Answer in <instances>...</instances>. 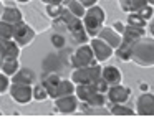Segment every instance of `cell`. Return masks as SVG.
Listing matches in <instances>:
<instances>
[{
	"label": "cell",
	"instance_id": "4dcf8cb0",
	"mask_svg": "<svg viewBox=\"0 0 154 132\" xmlns=\"http://www.w3.org/2000/svg\"><path fill=\"white\" fill-rule=\"evenodd\" d=\"M124 26H126V25H124L123 22H114L111 28H113L116 33H119V35H123V32H124Z\"/></svg>",
	"mask_w": 154,
	"mask_h": 132
},
{
	"label": "cell",
	"instance_id": "ac0fdd59",
	"mask_svg": "<svg viewBox=\"0 0 154 132\" xmlns=\"http://www.w3.org/2000/svg\"><path fill=\"white\" fill-rule=\"evenodd\" d=\"M20 46L14 40H2V59L4 58H18Z\"/></svg>",
	"mask_w": 154,
	"mask_h": 132
},
{
	"label": "cell",
	"instance_id": "9a60e30c",
	"mask_svg": "<svg viewBox=\"0 0 154 132\" xmlns=\"http://www.w3.org/2000/svg\"><path fill=\"white\" fill-rule=\"evenodd\" d=\"M0 20H4V22H7V23L15 25V23H18V22H22V20H23V15H22V12L17 8V7L7 5V7H4V10H2Z\"/></svg>",
	"mask_w": 154,
	"mask_h": 132
},
{
	"label": "cell",
	"instance_id": "f1b7e54d",
	"mask_svg": "<svg viewBox=\"0 0 154 132\" xmlns=\"http://www.w3.org/2000/svg\"><path fill=\"white\" fill-rule=\"evenodd\" d=\"M8 86H10V78L0 71V94H4L5 91H8Z\"/></svg>",
	"mask_w": 154,
	"mask_h": 132
},
{
	"label": "cell",
	"instance_id": "d4e9b609",
	"mask_svg": "<svg viewBox=\"0 0 154 132\" xmlns=\"http://www.w3.org/2000/svg\"><path fill=\"white\" fill-rule=\"evenodd\" d=\"M14 35V25L0 20V40H12Z\"/></svg>",
	"mask_w": 154,
	"mask_h": 132
},
{
	"label": "cell",
	"instance_id": "d6986e66",
	"mask_svg": "<svg viewBox=\"0 0 154 132\" xmlns=\"http://www.w3.org/2000/svg\"><path fill=\"white\" fill-rule=\"evenodd\" d=\"M146 36V28H137V26H131V25H126L124 26V32L121 35L123 40H128L131 43H136L139 38Z\"/></svg>",
	"mask_w": 154,
	"mask_h": 132
},
{
	"label": "cell",
	"instance_id": "ba28073f",
	"mask_svg": "<svg viewBox=\"0 0 154 132\" xmlns=\"http://www.w3.org/2000/svg\"><path fill=\"white\" fill-rule=\"evenodd\" d=\"M90 46H91V50H93V55H94V58H96L98 63L108 61L114 53V50L111 48L108 43H104L103 40H100L98 36L90 38Z\"/></svg>",
	"mask_w": 154,
	"mask_h": 132
},
{
	"label": "cell",
	"instance_id": "3957f363",
	"mask_svg": "<svg viewBox=\"0 0 154 132\" xmlns=\"http://www.w3.org/2000/svg\"><path fill=\"white\" fill-rule=\"evenodd\" d=\"M58 20H61V22L66 25L68 32L71 33V36L75 38V41H78L81 45V43H86L88 40H90V36H88V33L85 32V26H83V22H81V18H78V16H75L73 13H70L66 10V7L63 8V12H61V16Z\"/></svg>",
	"mask_w": 154,
	"mask_h": 132
},
{
	"label": "cell",
	"instance_id": "8d00e7d4",
	"mask_svg": "<svg viewBox=\"0 0 154 132\" xmlns=\"http://www.w3.org/2000/svg\"><path fill=\"white\" fill-rule=\"evenodd\" d=\"M2 10H4V7H2V2H0V15H2Z\"/></svg>",
	"mask_w": 154,
	"mask_h": 132
},
{
	"label": "cell",
	"instance_id": "d590c367",
	"mask_svg": "<svg viewBox=\"0 0 154 132\" xmlns=\"http://www.w3.org/2000/svg\"><path fill=\"white\" fill-rule=\"evenodd\" d=\"M17 2H20V3H27V2H30V0H17Z\"/></svg>",
	"mask_w": 154,
	"mask_h": 132
},
{
	"label": "cell",
	"instance_id": "6da1fadb",
	"mask_svg": "<svg viewBox=\"0 0 154 132\" xmlns=\"http://www.w3.org/2000/svg\"><path fill=\"white\" fill-rule=\"evenodd\" d=\"M131 61L137 63L139 66H151L154 64V41L152 36H143L133 45L131 50Z\"/></svg>",
	"mask_w": 154,
	"mask_h": 132
},
{
	"label": "cell",
	"instance_id": "4fadbf2b",
	"mask_svg": "<svg viewBox=\"0 0 154 132\" xmlns=\"http://www.w3.org/2000/svg\"><path fill=\"white\" fill-rule=\"evenodd\" d=\"M101 79L108 86H114V84H121L123 74L116 66H104V68H101Z\"/></svg>",
	"mask_w": 154,
	"mask_h": 132
},
{
	"label": "cell",
	"instance_id": "603a6c76",
	"mask_svg": "<svg viewBox=\"0 0 154 132\" xmlns=\"http://www.w3.org/2000/svg\"><path fill=\"white\" fill-rule=\"evenodd\" d=\"M108 112L113 114V116H134V109L128 107V106H124V104H111V107Z\"/></svg>",
	"mask_w": 154,
	"mask_h": 132
},
{
	"label": "cell",
	"instance_id": "7402d4cb",
	"mask_svg": "<svg viewBox=\"0 0 154 132\" xmlns=\"http://www.w3.org/2000/svg\"><path fill=\"white\" fill-rule=\"evenodd\" d=\"M66 2V10L70 13H73L75 16H78V18H81V16L85 15V12H86V8H85L83 5H81L78 0H65Z\"/></svg>",
	"mask_w": 154,
	"mask_h": 132
},
{
	"label": "cell",
	"instance_id": "ffe728a7",
	"mask_svg": "<svg viewBox=\"0 0 154 132\" xmlns=\"http://www.w3.org/2000/svg\"><path fill=\"white\" fill-rule=\"evenodd\" d=\"M0 68H2V73L7 74L8 78L14 76L15 73L20 69V63H18V58H4L0 61Z\"/></svg>",
	"mask_w": 154,
	"mask_h": 132
},
{
	"label": "cell",
	"instance_id": "e0dca14e",
	"mask_svg": "<svg viewBox=\"0 0 154 132\" xmlns=\"http://www.w3.org/2000/svg\"><path fill=\"white\" fill-rule=\"evenodd\" d=\"M12 82H18V84H33L35 81V73L28 68H22L15 73L14 76H10Z\"/></svg>",
	"mask_w": 154,
	"mask_h": 132
},
{
	"label": "cell",
	"instance_id": "30bf717a",
	"mask_svg": "<svg viewBox=\"0 0 154 132\" xmlns=\"http://www.w3.org/2000/svg\"><path fill=\"white\" fill-rule=\"evenodd\" d=\"M55 101V109L61 114H73L78 111V98L75 94H68V96H61V98L53 99Z\"/></svg>",
	"mask_w": 154,
	"mask_h": 132
},
{
	"label": "cell",
	"instance_id": "5b68a950",
	"mask_svg": "<svg viewBox=\"0 0 154 132\" xmlns=\"http://www.w3.org/2000/svg\"><path fill=\"white\" fill-rule=\"evenodd\" d=\"M70 63L73 68H83V66H90V64H96V58L93 55V50L90 45L86 43H81L73 53H71Z\"/></svg>",
	"mask_w": 154,
	"mask_h": 132
},
{
	"label": "cell",
	"instance_id": "52a82bcc",
	"mask_svg": "<svg viewBox=\"0 0 154 132\" xmlns=\"http://www.w3.org/2000/svg\"><path fill=\"white\" fill-rule=\"evenodd\" d=\"M8 92L10 98L18 104H28L33 99L32 96V86L30 84H18V82H12L8 86Z\"/></svg>",
	"mask_w": 154,
	"mask_h": 132
},
{
	"label": "cell",
	"instance_id": "836d02e7",
	"mask_svg": "<svg viewBox=\"0 0 154 132\" xmlns=\"http://www.w3.org/2000/svg\"><path fill=\"white\" fill-rule=\"evenodd\" d=\"M42 2H43L45 5H48V3H63L65 0H42Z\"/></svg>",
	"mask_w": 154,
	"mask_h": 132
},
{
	"label": "cell",
	"instance_id": "7c38bea8",
	"mask_svg": "<svg viewBox=\"0 0 154 132\" xmlns=\"http://www.w3.org/2000/svg\"><path fill=\"white\" fill-rule=\"evenodd\" d=\"M96 36L100 40H103L104 43H108V45H109L113 50L118 48V46H119V43H121V35L114 32L111 26H101V30L98 32Z\"/></svg>",
	"mask_w": 154,
	"mask_h": 132
},
{
	"label": "cell",
	"instance_id": "e575fe53",
	"mask_svg": "<svg viewBox=\"0 0 154 132\" xmlns=\"http://www.w3.org/2000/svg\"><path fill=\"white\" fill-rule=\"evenodd\" d=\"M0 61H2V40H0Z\"/></svg>",
	"mask_w": 154,
	"mask_h": 132
},
{
	"label": "cell",
	"instance_id": "f546056e",
	"mask_svg": "<svg viewBox=\"0 0 154 132\" xmlns=\"http://www.w3.org/2000/svg\"><path fill=\"white\" fill-rule=\"evenodd\" d=\"M51 43H53L55 48H63L65 45H66V41H65V38L61 35H51Z\"/></svg>",
	"mask_w": 154,
	"mask_h": 132
},
{
	"label": "cell",
	"instance_id": "8fae6325",
	"mask_svg": "<svg viewBox=\"0 0 154 132\" xmlns=\"http://www.w3.org/2000/svg\"><path fill=\"white\" fill-rule=\"evenodd\" d=\"M134 112L139 114V116H149V117H152V114H154V96L151 94V92L141 94L136 101V111Z\"/></svg>",
	"mask_w": 154,
	"mask_h": 132
},
{
	"label": "cell",
	"instance_id": "484cf974",
	"mask_svg": "<svg viewBox=\"0 0 154 132\" xmlns=\"http://www.w3.org/2000/svg\"><path fill=\"white\" fill-rule=\"evenodd\" d=\"M61 12H63V7L61 3H48L47 5V15L53 20H58L61 16Z\"/></svg>",
	"mask_w": 154,
	"mask_h": 132
},
{
	"label": "cell",
	"instance_id": "cb8c5ba5",
	"mask_svg": "<svg viewBox=\"0 0 154 132\" xmlns=\"http://www.w3.org/2000/svg\"><path fill=\"white\" fill-rule=\"evenodd\" d=\"M128 25L137 26V28H146L147 22L144 18H141L136 12H129V13H128Z\"/></svg>",
	"mask_w": 154,
	"mask_h": 132
},
{
	"label": "cell",
	"instance_id": "d6a6232c",
	"mask_svg": "<svg viewBox=\"0 0 154 132\" xmlns=\"http://www.w3.org/2000/svg\"><path fill=\"white\" fill-rule=\"evenodd\" d=\"M119 7L126 13H129V0H119Z\"/></svg>",
	"mask_w": 154,
	"mask_h": 132
},
{
	"label": "cell",
	"instance_id": "83f0119b",
	"mask_svg": "<svg viewBox=\"0 0 154 132\" xmlns=\"http://www.w3.org/2000/svg\"><path fill=\"white\" fill-rule=\"evenodd\" d=\"M137 15L141 16V18H144L146 22H149V20H152V13H154V8H152V5H144V7H141L139 10H137Z\"/></svg>",
	"mask_w": 154,
	"mask_h": 132
},
{
	"label": "cell",
	"instance_id": "4316f807",
	"mask_svg": "<svg viewBox=\"0 0 154 132\" xmlns=\"http://www.w3.org/2000/svg\"><path fill=\"white\" fill-rule=\"evenodd\" d=\"M32 96H33L35 101H45V99H48V92L43 88V84H37L35 88H32Z\"/></svg>",
	"mask_w": 154,
	"mask_h": 132
},
{
	"label": "cell",
	"instance_id": "74e56055",
	"mask_svg": "<svg viewBox=\"0 0 154 132\" xmlns=\"http://www.w3.org/2000/svg\"><path fill=\"white\" fill-rule=\"evenodd\" d=\"M0 116H2V111H0Z\"/></svg>",
	"mask_w": 154,
	"mask_h": 132
},
{
	"label": "cell",
	"instance_id": "44dd1931",
	"mask_svg": "<svg viewBox=\"0 0 154 132\" xmlns=\"http://www.w3.org/2000/svg\"><path fill=\"white\" fill-rule=\"evenodd\" d=\"M60 74H57V73H48L47 76L43 78V81H42V84H43V88L47 89L48 92V98H51V94L55 92V89H57L58 82H60Z\"/></svg>",
	"mask_w": 154,
	"mask_h": 132
},
{
	"label": "cell",
	"instance_id": "8992f818",
	"mask_svg": "<svg viewBox=\"0 0 154 132\" xmlns=\"http://www.w3.org/2000/svg\"><path fill=\"white\" fill-rule=\"evenodd\" d=\"M12 40L17 43L18 46H28L32 41L35 40V30L32 28L28 23H25L23 20L14 25V35H12Z\"/></svg>",
	"mask_w": 154,
	"mask_h": 132
},
{
	"label": "cell",
	"instance_id": "2e32d148",
	"mask_svg": "<svg viewBox=\"0 0 154 132\" xmlns=\"http://www.w3.org/2000/svg\"><path fill=\"white\" fill-rule=\"evenodd\" d=\"M75 82L71 79H60L55 92L51 94V99H57V98H61V96H68V94H75Z\"/></svg>",
	"mask_w": 154,
	"mask_h": 132
},
{
	"label": "cell",
	"instance_id": "9c48e42d",
	"mask_svg": "<svg viewBox=\"0 0 154 132\" xmlns=\"http://www.w3.org/2000/svg\"><path fill=\"white\" fill-rule=\"evenodd\" d=\"M106 92H108L106 98L111 104H126V102L129 101V96H131L129 88H124L123 84L108 86Z\"/></svg>",
	"mask_w": 154,
	"mask_h": 132
},
{
	"label": "cell",
	"instance_id": "7a4b0ae2",
	"mask_svg": "<svg viewBox=\"0 0 154 132\" xmlns=\"http://www.w3.org/2000/svg\"><path fill=\"white\" fill-rule=\"evenodd\" d=\"M104 18H106V13L104 10L101 8L100 5H93V7H88L85 15L81 16V22H83V26H85V32L88 33L90 38L98 35V32L101 30L104 23Z\"/></svg>",
	"mask_w": 154,
	"mask_h": 132
},
{
	"label": "cell",
	"instance_id": "277c9868",
	"mask_svg": "<svg viewBox=\"0 0 154 132\" xmlns=\"http://www.w3.org/2000/svg\"><path fill=\"white\" fill-rule=\"evenodd\" d=\"M100 78H101V66H98V63L83 66V68H75L70 76V79L75 84H93Z\"/></svg>",
	"mask_w": 154,
	"mask_h": 132
},
{
	"label": "cell",
	"instance_id": "5bb4252c",
	"mask_svg": "<svg viewBox=\"0 0 154 132\" xmlns=\"http://www.w3.org/2000/svg\"><path fill=\"white\" fill-rule=\"evenodd\" d=\"M94 92H100V91H96L94 84H76L75 86V96L78 98L80 102H88L94 96Z\"/></svg>",
	"mask_w": 154,
	"mask_h": 132
},
{
	"label": "cell",
	"instance_id": "1f68e13d",
	"mask_svg": "<svg viewBox=\"0 0 154 132\" xmlns=\"http://www.w3.org/2000/svg\"><path fill=\"white\" fill-rule=\"evenodd\" d=\"M78 2L81 3V5L85 7V8H88V7H93L98 3V0H78Z\"/></svg>",
	"mask_w": 154,
	"mask_h": 132
}]
</instances>
